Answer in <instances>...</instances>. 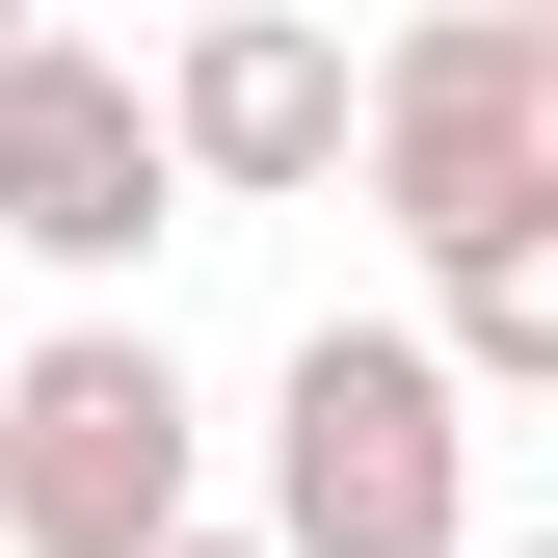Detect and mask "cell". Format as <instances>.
Segmentation results:
<instances>
[{
  "mask_svg": "<svg viewBox=\"0 0 558 558\" xmlns=\"http://www.w3.org/2000/svg\"><path fill=\"white\" fill-rule=\"evenodd\" d=\"M186 452H214V399L160 373V319H53L0 345V558H186Z\"/></svg>",
  "mask_w": 558,
  "mask_h": 558,
  "instance_id": "2",
  "label": "cell"
},
{
  "mask_svg": "<svg viewBox=\"0 0 558 558\" xmlns=\"http://www.w3.org/2000/svg\"><path fill=\"white\" fill-rule=\"evenodd\" d=\"M266 532L293 558H478V373L426 319H319L266 373Z\"/></svg>",
  "mask_w": 558,
  "mask_h": 558,
  "instance_id": "1",
  "label": "cell"
},
{
  "mask_svg": "<svg viewBox=\"0 0 558 558\" xmlns=\"http://www.w3.org/2000/svg\"><path fill=\"white\" fill-rule=\"evenodd\" d=\"M0 240H27V266H81V293L186 240V133H160V81H133V53L0 27Z\"/></svg>",
  "mask_w": 558,
  "mask_h": 558,
  "instance_id": "4",
  "label": "cell"
},
{
  "mask_svg": "<svg viewBox=\"0 0 558 558\" xmlns=\"http://www.w3.org/2000/svg\"><path fill=\"white\" fill-rule=\"evenodd\" d=\"M160 133H186V186H214V214H293V186L373 160V53L293 27V0H214V27L160 53Z\"/></svg>",
  "mask_w": 558,
  "mask_h": 558,
  "instance_id": "5",
  "label": "cell"
},
{
  "mask_svg": "<svg viewBox=\"0 0 558 558\" xmlns=\"http://www.w3.org/2000/svg\"><path fill=\"white\" fill-rule=\"evenodd\" d=\"M186 558H293V532H186Z\"/></svg>",
  "mask_w": 558,
  "mask_h": 558,
  "instance_id": "7",
  "label": "cell"
},
{
  "mask_svg": "<svg viewBox=\"0 0 558 558\" xmlns=\"http://www.w3.org/2000/svg\"><path fill=\"white\" fill-rule=\"evenodd\" d=\"M426 345H452L478 399H558V186H532L478 266H426Z\"/></svg>",
  "mask_w": 558,
  "mask_h": 558,
  "instance_id": "6",
  "label": "cell"
},
{
  "mask_svg": "<svg viewBox=\"0 0 558 558\" xmlns=\"http://www.w3.org/2000/svg\"><path fill=\"white\" fill-rule=\"evenodd\" d=\"M532 186H558V27H532V0L399 27V53H373V214L426 240V266H478Z\"/></svg>",
  "mask_w": 558,
  "mask_h": 558,
  "instance_id": "3",
  "label": "cell"
},
{
  "mask_svg": "<svg viewBox=\"0 0 558 558\" xmlns=\"http://www.w3.org/2000/svg\"><path fill=\"white\" fill-rule=\"evenodd\" d=\"M478 558H558V532H478Z\"/></svg>",
  "mask_w": 558,
  "mask_h": 558,
  "instance_id": "8",
  "label": "cell"
}]
</instances>
